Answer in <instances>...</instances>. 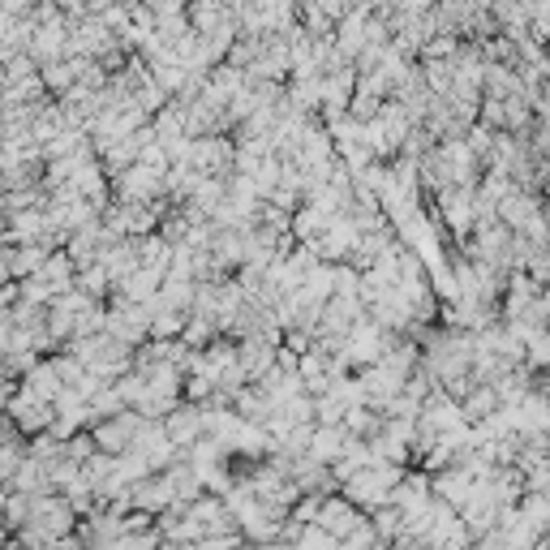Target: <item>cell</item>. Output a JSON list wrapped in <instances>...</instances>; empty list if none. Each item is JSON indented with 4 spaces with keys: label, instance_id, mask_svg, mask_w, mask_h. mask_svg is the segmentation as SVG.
Wrapping results in <instances>:
<instances>
[{
    "label": "cell",
    "instance_id": "obj_1",
    "mask_svg": "<svg viewBox=\"0 0 550 550\" xmlns=\"http://www.w3.org/2000/svg\"><path fill=\"white\" fill-rule=\"evenodd\" d=\"M9 413H13V422H18L22 430H43V426L52 422V413H48V400H39V396H31V392L13 400V404H9Z\"/></svg>",
    "mask_w": 550,
    "mask_h": 550
}]
</instances>
